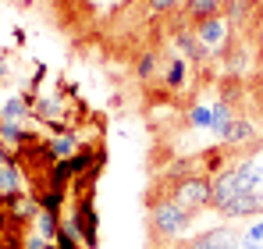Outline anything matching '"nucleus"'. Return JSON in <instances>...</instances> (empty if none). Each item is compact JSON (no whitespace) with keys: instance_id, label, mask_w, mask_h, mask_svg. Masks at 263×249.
Here are the masks:
<instances>
[{"instance_id":"1","label":"nucleus","mask_w":263,"mask_h":249,"mask_svg":"<svg viewBox=\"0 0 263 249\" xmlns=\"http://www.w3.org/2000/svg\"><path fill=\"white\" fill-rule=\"evenodd\" d=\"M192 224H196V214L185 210L181 203H175L171 196L167 200H153V207H149V228H153V235L160 242H171V239L189 235Z\"/></svg>"},{"instance_id":"2","label":"nucleus","mask_w":263,"mask_h":249,"mask_svg":"<svg viewBox=\"0 0 263 249\" xmlns=\"http://www.w3.org/2000/svg\"><path fill=\"white\" fill-rule=\"evenodd\" d=\"M171 200L181 203L185 210H192V214H199V210L214 207V185H210V178L206 174H185V178H178L175 189H171Z\"/></svg>"},{"instance_id":"3","label":"nucleus","mask_w":263,"mask_h":249,"mask_svg":"<svg viewBox=\"0 0 263 249\" xmlns=\"http://www.w3.org/2000/svg\"><path fill=\"white\" fill-rule=\"evenodd\" d=\"M71 224L82 239L86 249H96L100 246V214H96V189L92 192H82L75 200V210H71Z\"/></svg>"},{"instance_id":"4","label":"nucleus","mask_w":263,"mask_h":249,"mask_svg":"<svg viewBox=\"0 0 263 249\" xmlns=\"http://www.w3.org/2000/svg\"><path fill=\"white\" fill-rule=\"evenodd\" d=\"M196 40L203 43V50L206 54H224L228 50V43H231V22L224 18V14H214V18H203V22H196Z\"/></svg>"},{"instance_id":"5","label":"nucleus","mask_w":263,"mask_h":249,"mask_svg":"<svg viewBox=\"0 0 263 249\" xmlns=\"http://www.w3.org/2000/svg\"><path fill=\"white\" fill-rule=\"evenodd\" d=\"M235 167V178H238V189L242 192H263V150L256 153H246Z\"/></svg>"},{"instance_id":"6","label":"nucleus","mask_w":263,"mask_h":249,"mask_svg":"<svg viewBox=\"0 0 263 249\" xmlns=\"http://www.w3.org/2000/svg\"><path fill=\"white\" fill-rule=\"evenodd\" d=\"M224 221H253L263 214V192H238L231 203H224L217 210Z\"/></svg>"},{"instance_id":"7","label":"nucleus","mask_w":263,"mask_h":249,"mask_svg":"<svg viewBox=\"0 0 263 249\" xmlns=\"http://www.w3.org/2000/svg\"><path fill=\"white\" fill-rule=\"evenodd\" d=\"M189 249H238V235L228 224H217V228H206L203 235H196Z\"/></svg>"},{"instance_id":"8","label":"nucleus","mask_w":263,"mask_h":249,"mask_svg":"<svg viewBox=\"0 0 263 249\" xmlns=\"http://www.w3.org/2000/svg\"><path fill=\"white\" fill-rule=\"evenodd\" d=\"M210 185H214V207H224V203H231L242 189H238V178H235V167H220L217 174H210Z\"/></svg>"},{"instance_id":"9","label":"nucleus","mask_w":263,"mask_h":249,"mask_svg":"<svg viewBox=\"0 0 263 249\" xmlns=\"http://www.w3.org/2000/svg\"><path fill=\"white\" fill-rule=\"evenodd\" d=\"M0 203H4V210L11 214L14 224H29V221L40 217V200H32V196H25V192H14V196L0 200Z\"/></svg>"},{"instance_id":"10","label":"nucleus","mask_w":263,"mask_h":249,"mask_svg":"<svg viewBox=\"0 0 263 249\" xmlns=\"http://www.w3.org/2000/svg\"><path fill=\"white\" fill-rule=\"evenodd\" d=\"M224 18L231 22V29H249L253 18H260V4L256 0H224Z\"/></svg>"},{"instance_id":"11","label":"nucleus","mask_w":263,"mask_h":249,"mask_svg":"<svg viewBox=\"0 0 263 249\" xmlns=\"http://www.w3.org/2000/svg\"><path fill=\"white\" fill-rule=\"evenodd\" d=\"M22 192V150H11V161L0 167V200Z\"/></svg>"},{"instance_id":"12","label":"nucleus","mask_w":263,"mask_h":249,"mask_svg":"<svg viewBox=\"0 0 263 249\" xmlns=\"http://www.w3.org/2000/svg\"><path fill=\"white\" fill-rule=\"evenodd\" d=\"M253 139H256V124L249 118H235L231 132L224 135V150H246V146H253Z\"/></svg>"},{"instance_id":"13","label":"nucleus","mask_w":263,"mask_h":249,"mask_svg":"<svg viewBox=\"0 0 263 249\" xmlns=\"http://www.w3.org/2000/svg\"><path fill=\"white\" fill-rule=\"evenodd\" d=\"M32 107H36V93H29V96H11V100H4V107H0V121H25V118L32 114Z\"/></svg>"},{"instance_id":"14","label":"nucleus","mask_w":263,"mask_h":249,"mask_svg":"<svg viewBox=\"0 0 263 249\" xmlns=\"http://www.w3.org/2000/svg\"><path fill=\"white\" fill-rule=\"evenodd\" d=\"M210 111H214V121H210V132L217 135L220 143H224V135L231 132V124H235V111H231V100H214L210 103Z\"/></svg>"},{"instance_id":"15","label":"nucleus","mask_w":263,"mask_h":249,"mask_svg":"<svg viewBox=\"0 0 263 249\" xmlns=\"http://www.w3.org/2000/svg\"><path fill=\"white\" fill-rule=\"evenodd\" d=\"M0 143L7 150H25L32 143V132L22 128V121H0Z\"/></svg>"},{"instance_id":"16","label":"nucleus","mask_w":263,"mask_h":249,"mask_svg":"<svg viewBox=\"0 0 263 249\" xmlns=\"http://www.w3.org/2000/svg\"><path fill=\"white\" fill-rule=\"evenodd\" d=\"M50 153H53V161H68V157H75L79 153V132L71 128V132H61V135H50Z\"/></svg>"},{"instance_id":"17","label":"nucleus","mask_w":263,"mask_h":249,"mask_svg":"<svg viewBox=\"0 0 263 249\" xmlns=\"http://www.w3.org/2000/svg\"><path fill=\"white\" fill-rule=\"evenodd\" d=\"M175 46L181 50V57H185V61H196V64H199V61L206 57V50H203V43L196 40V32H189V29H181V32L175 36Z\"/></svg>"},{"instance_id":"18","label":"nucleus","mask_w":263,"mask_h":249,"mask_svg":"<svg viewBox=\"0 0 263 249\" xmlns=\"http://www.w3.org/2000/svg\"><path fill=\"white\" fill-rule=\"evenodd\" d=\"M75 182V167H71V161H57V164L46 171V185L50 189H68Z\"/></svg>"},{"instance_id":"19","label":"nucleus","mask_w":263,"mask_h":249,"mask_svg":"<svg viewBox=\"0 0 263 249\" xmlns=\"http://www.w3.org/2000/svg\"><path fill=\"white\" fill-rule=\"evenodd\" d=\"M238 249H263V214H260V217H253V221L242 228V235H238Z\"/></svg>"},{"instance_id":"20","label":"nucleus","mask_w":263,"mask_h":249,"mask_svg":"<svg viewBox=\"0 0 263 249\" xmlns=\"http://www.w3.org/2000/svg\"><path fill=\"white\" fill-rule=\"evenodd\" d=\"M214 14H224V0H189V18H192V25L203 22V18H214Z\"/></svg>"},{"instance_id":"21","label":"nucleus","mask_w":263,"mask_h":249,"mask_svg":"<svg viewBox=\"0 0 263 249\" xmlns=\"http://www.w3.org/2000/svg\"><path fill=\"white\" fill-rule=\"evenodd\" d=\"M185 79H189V61H185V57L167 61V68H164V85H167V89H181Z\"/></svg>"},{"instance_id":"22","label":"nucleus","mask_w":263,"mask_h":249,"mask_svg":"<svg viewBox=\"0 0 263 249\" xmlns=\"http://www.w3.org/2000/svg\"><path fill=\"white\" fill-rule=\"evenodd\" d=\"M71 167H75V178H86L89 171L96 167V146H79V153L75 157H68Z\"/></svg>"},{"instance_id":"23","label":"nucleus","mask_w":263,"mask_h":249,"mask_svg":"<svg viewBox=\"0 0 263 249\" xmlns=\"http://www.w3.org/2000/svg\"><path fill=\"white\" fill-rule=\"evenodd\" d=\"M64 200H68V189H50V185H46L43 196H40V210L61 214V210H64Z\"/></svg>"},{"instance_id":"24","label":"nucleus","mask_w":263,"mask_h":249,"mask_svg":"<svg viewBox=\"0 0 263 249\" xmlns=\"http://www.w3.org/2000/svg\"><path fill=\"white\" fill-rule=\"evenodd\" d=\"M36 224H40V235L53 242V239H57V232H61V214H50V210H40Z\"/></svg>"},{"instance_id":"25","label":"nucleus","mask_w":263,"mask_h":249,"mask_svg":"<svg viewBox=\"0 0 263 249\" xmlns=\"http://www.w3.org/2000/svg\"><path fill=\"white\" fill-rule=\"evenodd\" d=\"M153 72H157V54H149V50H146V54L135 61V75L146 82V79H153Z\"/></svg>"},{"instance_id":"26","label":"nucleus","mask_w":263,"mask_h":249,"mask_svg":"<svg viewBox=\"0 0 263 249\" xmlns=\"http://www.w3.org/2000/svg\"><path fill=\"white\" fill-rule=\"evenodd\" d=\"M210 121H214V111H210V107L199 103V107L189 111V124H192V128H210Z\"/></svg>"},{"instance_id":"27","label":"nucleus","mask_w":263,"mask_h":249,"mask_svg":"<svg viewBox=\"0 0 263 249\" xmlns=\"http://www.w3.org/2000/svg\"><path fill=\"white\" fill-rule=\"evenodd\" d=\"M175 4L178 0H146V11H149V14H167Z\"/></svg>"},{"instance_id":"28","label":"nucleus","mask_w":263,"mask_h":249,"mask_svg":"<svg viewBox=\"0 0 263 249\" xmlns=\"http://www.w3.org/2000/svg\"><path fill=\"white\" fill-rule=\"evenodd\" d=\"M50 246H53V242H50V239H43L40 232H32V235L25 239V249H50Z\"/></svg>"},{"instance_id":"29","label":"nucleus","mask_w":263,"mask_h":249,"mask_svg":"<svg viewBox=\"0 0 263 249\" xmlns=\"http://www.w3.org/2000/svg\"><path fill=\"white\" fill-rule=\"evenodd\" d=\"M256 43H260V50H263V14H260V22H256Z\"/></svg>"},{"instance_id":"30","label":"nucleus","mask_w":263,"mask_h":249,"mask_svg":"<svg viewBox=\"0 0 263 249\" xmlns=\"http://www.w3.org/2000/svg\"><path fill=\"white\" fill-rule=\"evenodd\" d=\"M260 114H263V93H260Z\"/></svg>"},{"instance_id":"31","label":"nucleus","mask_w":263,"mask_h":249,"mask_svg":"<svg viewBox=\"0 0 263 249\" xmlns=\"http://www.w3.org/2000/svg\"><path fill=\"white\" fill-rule=\"evenodd\" d=\"M256 4H260V14H263V0H256Z\"/></svg>"},{"instance_id":"32","label":"nucleus","mask_w":263,"mask_h":249,"mask_svg":"<svg viewBox=\"0 0 263 249\" xmlns=\"http://www.w3.org/2000/svg\"><path fill=\"white\" fill-rule=\"evenodd\" d=\"M50 249H53V246H50Z\"/></svg>"}]
</instances>
